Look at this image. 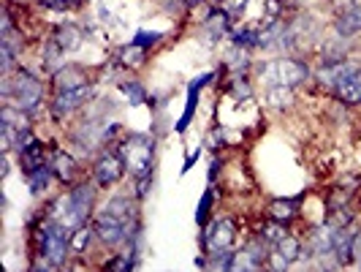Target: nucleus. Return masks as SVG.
<instances>
[{"mask_svg": "<svg viewBox=\"0 0 361 272\" xmlns=\"http://www.w3.org/2000/svg\"><path fill=\"white\" fill-rule=\"evenodd\" d=\"M302 242L296 240V237H286L283 242H277V245H271L269 251V267L271 270H290V267H296L299 261H302Z\"/></svg>", "mask_w": 361, "mask_h": 272, "instance_id": "9", "label": "nucleus"}, {"mask_svg": "<svg viewBox=\"0 0 361 272\" xmlns=\"http://www.w3.org/2000/svg\"><path fill=\"white\" fill-rule=\"evenodd\" d=\"M353 261L361 264V232H356V240H353Z\"/></svg>", "mask_w": 361, "mask_h": 272, "instance_id": "35", "label": "nucleus"}, {"mask_svg": "<svg viewBox=\"0 0 361 272\" xmlns=\"http://www.w3.org/2000/svg\"><path fill=\"white\" fill-rule=\"evenodd\" d=\"M269 101L277 109L288 107L290 104V88H269Z\"/></svg>", "mask_w": 361, "mask_h": 272, "instance_id": "29", "label": "nucleus"}, {"mask_svg": "<svg viewBox=\"0 0 361 272\" xmlns=\"http://www.w3.org/2000/svg\"><path fill=\"white\" fill-rule=\"evenodd\" d=\"M54 177V169L52 163H44V166H38V169H33L30 175H27V188H30V194H44L47 188H49V182H52Z\"/></svg>", "mask_w": 361, "mask_h": 272, "instance_id": "22", "label": "nucleus"}, {"mask_svg": "<svg viewBox=\"0 0 361 272\" xmlns=\"http://www.w3.org/2000/svg\"><path fill=\"white\" fill-rule=\"evenodd\" d=\"M209 256V267L212 270H231L234 267V251L231 248H223V251H212Z\"/></svg>", "mask_w": 361, "mask_h": 272, "instance_id": "26", "label": "nucleus"}, {"mask_svg": "<svg viewBox=\"0 0 361 272\" xmlns=\"http://www.w3.org/2000/svg\"><path fill=\"white\" fill-rule=\"evenodd\" d=\"M95 207V188L92 185H76L68 194L57 196L49 207V218L57 220L60 226H66L68 232H73L76 226L87 223V218L92 215Z\"/></svg>", "mask_w": 361, "mask_h": 272, "instance_id": "1", "label": "nucleus"}, {"mask_svg": "<svg viewBox=\"0 0 361 272\" xmlns=\"http://www.w3.org/2000/svg\"><path fill=\"white\" fill-rule=\"evenodd\" d=\"M353 240H356V229L353 226H337V235H334V259L343 264L353 261Z\"/></svg>", "mask_w": 361, "mask_h": 272, "instance_id": "14", "label": "nucleus"}, {"mask_svg": "<svg viewBox=\"0 0 361 272\" xmlns=\"http://www.w3.org/2000/svg\"><path fill=\"white\" fill-rule=\"evenodd\" d=\"M337 98L348 104V107H359L361 104V66H353L350 71L345 73L343 79L334 85Z\"/></svg>", "mask_w": 361, "mask_h": 272, "instance_id": "12", "label": "nucleus"}, {"mask_svg": "<svg viewBox=\"0 0 361 272\" xmlns=\"http://www.w3.org/2000/svg\"><path fill=\"white\" fill-rule=\"evenodd\" d=\"M199 155H201V147H196V150H190V153H188V158H185V163H182V175H185V172H190V166L199 161Z\"/></svg>", "mask_w": 361, "mask_h": 272, "instance_id": "33", "label": "nucleus"}, {"mask_svg": "<svg viewBox=\"0 0 361 272\" xmlns=\"http://www.w3.org/2000/svg\"><path fill=\"white\" fill-rule=\"evenodd\" d=\"M236 237V223L228 220V218H220V220H212L209 226H204V235H201V245L207 254L212 251H223V248H231Z\"/></svg>", "mask_w": 361, "mask_h": 272, "instance_id": "7", "label": "nucleus"}, {"mask_svg": "<svg viewBox=\"0 0 361 272\" xmlns=\"http://www.w3.org/2000/svg\"><path fill=\"white\" fill-rule=\"evenodd\" d=\"M79 3H82V0H68V6H79Z\"/></svg>", "mask_w": 361, "mask_h": 272, "instance_id": "38", "label": "nucleus"}, {"mask_svg": "<svg viewBox=\"0 0 361 272\" xmlns=\"http://www.w3.org/2000/svg\"><path fill=\"white\" fill-rule=\"evenodd\" d=\"M30 117L33 114H27L25 109L14 107V104H3L0 109V123H8L11 128H17V131H30Z\"/></svg>", "mask_w": 361, "mask_h": 272, "instance_id": "20", "label": "nucleus"}, {"mask_svg": "<svg viewBox=\"0 0 361 272\" xmlns=\"http://www.w3.org/2000/svg\"><path fill=\"white\" fill-rule=\"evenodd\" d=\"M217 172H220V161H217V158H215V161L209 163V182L215 180V175H217Z\"/></svg>", "mask_w": 361, "mask_h": 272, "instance_id": "36", "label": "nucleus"}, {"mask_svg": "<svg viewBox=\"0 0 361 272\" xmlns=\"http://www.w3.org/2000/svg\"><path fill=\"white\" fill-rule=\"evenodd\" d=\"M182 3H188V6H196V3H201V0H182Z\"/></svg>", "mask_w": 361, "mask_h": 272, "instance_id": "37", "label": "nucleus"}, {"mask_svg": "<svg viewBox=\"0 0 361 272\" xmlns=\"http://www.w3.org/2000/svg\"><path fill=\"white\" fill-rule=\"evenodd\" d=\"M209 79H212V73H204V76H199V79L190 82V88H188V101H185V112H182V117L177 120V126H174L177 134H185V131H188L190 120H193V114H196V107H199V93Z\"/></svg>", "mask_w": 361, "mask_h": 272, "instance_id": "13", "label": "nucleus"}, {"mask_svg": "<svg viewBox=\"0 0 361 272\" xmlns=\"http://www.w3.org/2000/svg\"><path fill=\"white\" fill-rule=\"evenodd\" d=\"M288 237V223H280V220H271L269 218V223L261 229V240L267 242V245H277V242H283Z\"/></svg>", "mask_w": 361, "mask_h": 272, "instance_id": "24", "label": "nucleus"}, {"mask_svg": "<svg viewBox=\"0 0 361 272\" xmlns=\"http://www.w3.org/2000/svg\"><path fill=\"white\" fill-rule=\"evenodd\" d=\"M269 245L258 237L253 242H247L239 254L234 256V267L231 270H261V267H267L269 264Z\"/></svg>", "mask_w": 361, "mask_h": 272, "instance_id": "10", "label": "nucleus"}, {"mask_svg": "<svg viewBox=\"0 0 361 272\" xmlns=\"http://www.w3.org/2000/svg\"><path fill=\"white\" fill-rule=\"evenodd\" d=\"M299 201L302 196H293V199H274L267 210V215L271 220H280V223H290L293 218L299 215Z\"/></svg>", "mask_w": 361, "mask_h": 272, "instance_id": "18", "label": "nucleus"}, {"mask_svg": "<svg viewBox=\"0 0 361 272\" xmlns=\"http://www.w3.org/2000/svg\"><path fill=\"white\" fill-rule=\"evenodd\" d=\"M17 161L22 166V172L25 175H30L33 169L38 166H44L47 163V153H44V145L38 142L36 136L30 134V131H25L22 136H19L17 142Z\"/></svg>", "mask_w": 361, "mask_h": 272, "instance_id": "8", "label": "nucleus"}, {"mask_svg": "<svg viewBox=\"0 0 361 272\" xmlns=\"http://www.w3.org/2000/svg\"><path fill=\"white\" fill-rule=\"evenodd\" d=\"M92 95V88L90 85H82V88H73V90H57L52 98V117L54 120H66V117H71L76 109H82L87 101H90Z\"/></svg>", "mask_w": 361, "mask_h": 272, "instance_id": "6", "label": "nucleus"}, {"mask_svg": "<svg viewBox=\"0 0 361 272\" xmlns=\"http://www.w3.org/2000/svg\"><path fill=\"white\" fill-rule=\"evenodd\" d=\"M258 76L269 88H293L307 79V66L299 60H269L258 69Z\"/></svg>", "mask_w": 361, "mask_h": 272, "instance_id": "4", "label": "nucleus"}, {"mask_svg": "<svg viewBox=\"0 0 361 272\" xmlns=\"http://www.w3.org/2000/svg\"><path fill=\"white\" fill-rule=\"evenodd\" d=\"M120 57H123V63H128V66H130V63H133V66H139V63L145 60V52H142V47L130 44V47H128V49L120 54Z\"/></svg>", "mask_w": 361, "mask_h": 272, "instance_id": "30", "label": "nucleus"}, {"mask_svg": "<svg viewBox=\"0 0 361 272\" xmlns=\"http://www.w3.org/2000/svg\"><path fill=\"white\" fill-rule=\"evenodd\" d=\"M350 69H353V63H348V60H340V63L324 66V69L318 71V82H321V85H329V88L334 90V85H337V82H340Z\"/></svg>", "mask_w": 361, "mask_h": 272, "instance_id": "23", "label": "nucleus"}, {"mask_svg": "<svg viewBox=\"0 0 361 272\" xmlns=\"http://www.w3.org/2000/svg\"><path fill=\"white\" fill-rule=\"evenodd\" d=\"M41 101H44V85H41L38 76H33L25 69L11 73V98H8V104L25 109L27 114H36Z\"/></svg>", "mask_w": 361, "mask_h": 272, "instance_id": "3", "label": "nucleus"}, {"mask_svg": "<svg viewBox=\"0 0 361 272\" xmlns=\"http://www.w3.org/2000/svg\"><path fill=\"white\" fill-rule=\"evenodd\" d=\"M52 169H54V177L60 182H73L76 175H79V163L66 150H54L52 153Z\"/></svg>", "mask_w": 361, "mask_h": 272, "instance_id": "16", "label": "nucleus"}, {"mask_svg": "<svg viewBox=\"0 0 361 272\" xmlns=\"http://www.w3.org/2000/svg\"><path fill=\"white\" fill-rule=\"evenodd\" d=\"M161 38H163L161 30H139L136 36L130 38V44H136V47H142V49H145V47H152V44H158Z\"/></svg>", "mask_w": 361, "mask_h": 272, "instance_id": "28", "label": "nucleus"}, {"mask_svg": "<svg viewBox=\"0 0 361 272\" xmlns=\"http://www.w3.org/2000/svg\"><path fill=\"white\" fill-rule=\"evenodd\" d=\"M54 88L57 90H73V88H82V85H90L87 82V73L79 66H63L54 71Z\"/></svg>", "mask_w": 361, "mask_h": 272, "instance_id": "15", "label": "nucleus"}, {"mask_svg": "<svg viewBox=\"0 0 361 272\" xmlns=\"http://www.w3.org/2000/svg\"><path fill=\"white\" fill-rule=\"evenodd\" d=\"M212 204H215V191H212V182H209V188L204 191V196H201L199 207H196V223H199L201 229L207 226V218H209V210H212Z\"/></svg>", "mask_w": 361, "mask_h": 272, "instance_id": "25", "label": "nucleus"}, {"mask_svg": "<svg viewBox=\"0 0 361 272\" xmlns=\"http://www.w3.org/2000/svg\"><path fill=\"white\" fill-rule=\"evenodd\" d=\"M44 8H52V11H63V8H68V0H38Z\"/></svg>", "mask_w": 361, "mask_h": 272, "instance_id": "34", "label": "nucleus"}, {"mask_svg": "<svg viewBox=\"0 0 361 272\" xmlns=\"http://www.w3.org/2000/svg\"><path fill=\"white\" fill-rule=\"evenodd\" d=\"M95 240H98V235H95V226H87V223L76 226V229L71 232V254H76V256L87 254Z\"/></svg>", "mask_w": 361, "mask_h": 272, "instance_id": "21", "label": "nucleus"}, {"mask_svg": "<svg viewBox=\"0 0 361 272\" xmlns=\"http://www.w3.org/2000/svg\"><path fill=\"white\" fill-rule=\"evenodd\" d=\"M258 36L261 33H255V30H236L234 41L239 47H253V44H258Z\"/></svg>", "mask_w": 361, "mask_h": 272, "instance_id": "31", "label": "nucleus"}, {"mask_svg": "<svg viewBox=\"0 0 361 272\" xmlns=\"http://www.w3.org/2000/svg\"><path fill=\"white\" fill-rule=\"evenodd\" d=\"M120 155L126 158V166L130 169L133 180L152 175V163H155V139H149L147 134H130L126 142L117 147Z\"/></svg>", "mask_w": 361, "mask_h": 272, "instance_id": "2", "label": "nucleus"}, {"mask_svg": "<svg viewBox=\"0 0 361 272\" xmlns=\"http://www.w3.org/2000/svg\"><path fill=\"white\" fill-rule=\"evenodd\" d=\"M337 33L340 36H356L361 33V0H353L337 19Z\"/></svg>", "mask_w": 361, "mask_h": 272, "instance_id": "17", "label": "nucleus"}, {"mask_svg": "<svg viewBox=\"0 0 361 272\" xmlns=\"http://www.w3.org/2000/svg\"><path fill=\"white\" fill-rule=\"evenodd\" d=\"M120 90L128 95V101L133 104V107H139V104H145L147 101V93L145 88L136 82V79H130V82H120Z\"/></svg>", "mask_w": 361, "mask_h": 272, "instance_id": "27", "label": "nucleus"}, {"mask_svg": "<svg viewBox=\"0 0 361 272\" xmlns=\"http://www.w3.org/2000/svg\"><path fill=\"white\" fill-rule=\"evenodd\" d=\"M52 41L63 49V52H73V49L82 44V30H79L73 22H66V25L57 28V33H54Z\"/></svg>", "mask_w": 361, "mask_h": 272, "instance_id": "19", "label": "nucleus"}, {"mask_svg": "<svg viewBox=\"0 0 361 272\" xmlns=\"http://www.w3.org/2000/svg\"><path fill=\"white\" fill-rule=\"evenodd\" d=\"M126 158L120 155V150H104L98 155V161L92 166V177H95V185L98 188H111L123 180L126 175Z\"/></svg>", "mask_w": 361, "mask_h": 272, "instance_id": "5", "label": "nucleus"}, {"mask_svg": "<svg viewBox=\"0 0 361 272\" xmlns=\"http://www.w3.org/2000/svg\"><path fill=\"white\" fill-rule=\"evenodd\" d=\"M334 235H337V223H331V220L310 235L307 248L310 254H312V259H329V256H334Z\"/></svg>", "mask_w": 361, "mask_h": 272, "instance_id": "11", "label": "nucleus"}, {"mask_svg": "<svg viewBox=\"0 0 361 272\" xmlns=\"http://www.w3.org/2000/svg\"><path fill=\"white\" fill-rule=\"evenodd\" d=\"M245 6H247V0H226V3H223V11L231 19H236L245 11Z\"/></svg>", "mask_w": 361, "mask_h": 272, "instance_id": "32", "label": "nucleus"}]
</instances>
